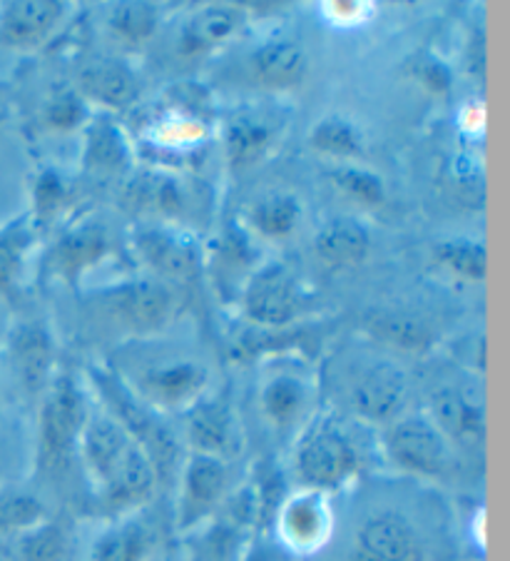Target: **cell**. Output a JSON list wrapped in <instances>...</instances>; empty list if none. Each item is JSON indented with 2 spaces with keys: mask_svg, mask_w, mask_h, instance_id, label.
<instances>
[{
  "mask_svg": "<svg viewBox=\"0 0 510 561\" xmlns=\"http://www.w3.org/2000/svg\"><path fill=\"white\" fill-rule=\"evenodd\" d=\"M361 455L357 442L334 420L309 424L294 449V472L304 490L332 494L359 474Z\"/></svg>",
  "mask_w": 510,
  "mask_h": 561,
  "instance_id": "1",
  "label": "cell"
},
{
  "mask_svg": "<svg viewBox=\"0 0 510 561\" xmlns=\"http://www.w3.org/2000/svg\"><path fill=\"white\" fill-rule=\"evenodd\" d=\"M90 377L95 379L97 392L103 394V400L111 407V417L120 422L125 432L150 457L158 482L160 479H167L170 472H175L179 459V445L175 434L158 417V412L150 410L115 373L95 369V373H90Z\"/></svg>",
  "mask_w": 510,
  "mask_h": 561,
  "instance_id": "2",
  "label": "cell"
},
{
  "mask_svg": "<svg viewBox=\"0 0 510 561\" xmlns=\"http://www.w3.org/2000/svg\"><path fill=\"white\" fill-rule=\"evenodd\" d=\"M88 402L83 389L68 375L56 377L45 389L38 420V467L58 472L76 455L80 434L88 422Z\"/></svg>",
  "mask_w": 510,
  "mask_h": 561,
  "instance_id": "3",
  "label": "cell"
},
{
  "mask_svg": "<svg viewBox=\"0 0 510 561\" xmlns=\"http://www.w3.org/2000/svg\"><path fill=\"white\" fill-rule=\"evenodd\" d=\"M389 459L408 474L436 479L451 467V442L428 414H404L386 427Z\"/></svg>",
  "mask_w": 510,
  "mask_h": 561,
  "instance_id": "4",
  "label": "cell"
},
{
  "mask_svg": "<svg viewBox=\"0 0 510 561\" xmlns=\"http://www.w3.org/2000/svg\"><path fill=\"white\" fill-rule=\"evenodd\" d=\"M304 289L281 262H269L250 277L242 293V310L259 330H285L304 310Z\"/></svg>",
  "mask_w": 510,
  "mask_h": 561,
  "instance_id": "5",
  "label": "cell"
},
{
  "mask_svg": "<svg viewBox=\"0 0 510 561\" xmlns=\"http://www.w3.org/2000/svg\"><path fill=\"white\" fill-rule=\"evenodd\" d=\"M105 310L117 328L132 334H154L167 328L175 314V300L167 285L158 279H130L105 293Z\"/></svg>",
  "mask_w": 510,
  "mask_h": 561,
  "instance_id": "6",
  "label": "cell"
},
{
  "mask_svg": "<svg viewBox=\"0 0 510 561\" xmlns=\"http://www.w3.org/2000/svg\"><path fill=\"white\" fill-rule=\"evenodd\" d=\"M207 385L205 365L195 359H170L144 369L135 394L154 412H187L207 394Z\"/></svg>",
  "mask_w": 510,
  "mask_h": 561,
  "instance_id": "7",
  "label": "cell"
},
{
  "mask_svg": "<svg viewBox=\"0 0 510 561\" xmlns=\"http://www.w3.org/2000/svg\"><path fill=\"white\" fill-rule=\"evenodd\" d=\"M334 531V512L329 494L299 490L281 502L277 512V534L289 551L299 557L314 554L329 541Z\"/></svg>",
  "mask_w": 510,
  "mask_h": 561,
  "instance_id": "8",
  "label": "cell"
},
{
  "mask_svg": "<svg viewBox=\"0 0 510 561\" xmlns=\"http://www.w3.org/2000/svg\"><path fill=\"white\" fill-rule=\"evenodd\" d=\"M349 561H426L424 539L401 512H376L357 529Z\"/></svg>",
  "mask_w": 510,
  "mask_h": 561,
  "instance_id": "9",
  "label": "cell"
},
{
  "mask_svg": "<svg viewBox=\"0 0 510 561\" xmlns=\"http://www.w3.org/2000/svg\"><path fill=\"white\" fill-rule=\"evenodd\" d=\"M230 490V467L227 459L193 455L182 467L179 500H177V527L182 531L195 529L207 517H212Z\"/></svg>",
  "mask_w": 510,
  "mask_h": 561,
  "instance_id": "10",
  "label": "cell"
},
{
  "mask_svg": "<svg viewBox=\"0 0 510 561\" xmlns=\"http://www.w3.org/2000/svg\"><path fill=\"white\" fill-rule=\"evenodd\" d=\"M351 407L361 420L391 424L404 412L408 400V379L394 362H373L353 379L349 389Z\"/></svg>",
  "mask_w": 510,
  "mask_h": 561,
  "instance_id": "11",
  "label": "cell"
},
{
  "mask_svg": "<svg viewBox=\"0 0 510 561\" xmlns=\"http://www.w3.org/2000/svg\"><path fill=\"white\" fill-rule=\"evenodd\" d=\"M135 447H138V442L111 414L88 417L83 434H80L78 451L97 492L113 482V477L120 472V467Z\"/></svg>",
  "mask_w": 510,
  "mask_h": 561,
  "instance_id": "12",
  "label": "cell"
},
{
  "mask_svg": "<svg viewBox=\"0 0 510 561\" xmlns=\"http://www.w3.org/2000/svg\"><path fill=\"white\" fill-rule=\"evenodd\" d=\"M113 252V240L105 225L100 222H80L78 228L62 232L56 245H53L48 262V273L68 285H78L90 267L103 262Z\"/></svg>",
  "mask_w": 510,
  "mask_h": 561,
  "instance_id": "13",
  "label": "cell"
},
{
  "mask_svg": "<svg viewBox=\"0 0 510 561\" xmlns=\"http://www.w3.org/2000/svg\"><path fill=\"white\" fill-rule=\"evenodd\" d=\"M66 15L60 0H13L0 5V45L28 50L40 45Z\"/></svg>",
  "mask_w": 510,
  "mask_h": 561,
  "instance_id": "14",
  "label": "cell"
},
{
  "mask_svg": "<svg viewBox=\"0 0 510 561\" xmlns=\"http://www.w3.org/2000/svg\"><path fill=\"white\" fill-rule=\"evenodd\" d=\"M8 350H11V362L18 373L21 385L28 392L38 394L50 387L53 365H56V342L43 322H18L11 340H8Z\"/></svg>",
  "mask_w": 510,
  "mask_h": 561,
  "instance_id": "15",
  "label": "cell"
},
{
  "mask_svg": "<svg viewBox=\"0 0 510 561\" xmlns=\"http://www.w3.org/2000/svg\"><path fill=\"white\" fill-rule=\"evenodd\" d=\"M135 250L144 265L167 279H193L202 270L195 240L165 228H144L135 234Z\"/></svg>",
  "mask_w": 510,
  "mask_h": 561,
  "instance_id": "16",
  "label": "cell"
},
{
  "mask_svg": "<svg viewBox=\"0 0 510 561\" xmlns=\"http://www.w3.org/2000/svg\"><path fill=\"white\" fill-rule=\"evenodd\" d=\"M187 414V439L195 455L227 459L236 447L234 412L224 397H202Z\"/></svg>",
  "mask_w": 510,
  "mask_h": 561,
  "instance_id": "17",
  "label": "cell"
},
{
  "mask_svg": "<svg viewBox=\"0 0 510 561\" xmlns=\"http://www.w3.org/2000/svg\"><path fill=\"white\" fill-rule=\"evenodd\" d=\"M252 72L264 88H299L309 72V56L299 41L287 38V35H275V38L264 41L252 53Z\"/></svg>",
  "mask_w": 510,
  "mask_h": 561,
  "instance_id": "18",
  "label": "cell"
},
{
  "mask_svg": "<svg viewBox=\"0 0 510 561\" xmlns=\"http://www.w3.org/2000/svg\"><path fill=\"white\" fill-rule=\"evenodd\" d=\"M445 439L459 442V445H480L486 439V410L478 400H473L463 389L445 387L433 394L431 414Z\"/></svg>",
  "mask_w": 510,
  "mask_h": 561,
  "instance_id": "19",
  "label": "cell"
},
{
  "mask_svg": "<svg viewBox=\"0 0 510 561\" xmlns=\"http://www.w3.org/2000/svg\"><path fill=\"white\" fill-rule=\"evenodd\" d=\"M371 252V234L367 225L353 217H334L314 234V255L326 267L349 270L359 267Z\"/></svg>",
  "mask_w": 510,
  "mask_h": 561,
  "instance_id": "20",
  "label": "cell"
},
{
  "mask_svg": "<svg viewBox=\"0 0 510 561\" xmlns=\"http://www.w3.org/2000/svg\"><path fill=\"white\" fill-rule=\"evenodd\" d=\"M78 93L88 103L120 111V107L135 103V98L140 93V80L135 76V70L120 60H97L80 70Z\"/></svg>",
  "mask_w": 510,
  "mask_h": 561,
  "instance_id": "21",
  "label": "cell"
},
{
  "mask_svg": "<svg viewBox=\"0 0 510 561\" xmlns=\"http://www.w3.org/2000/svg\"><path fill=\"white\" fill-rule=\"evenodd\" d=\"M277 125L259 113H236L224 128V150L234 168H252L269 156Z\"/></svg>",
  "mask_w": 510,
  "mask_h": 561,
  "instance_id": "22",
  "label": "cell"
},
{
  "mask_svg": "<svg viewBox=\"0 0 510 561\" xmlns=\"http://www.w3.org/2000/svg\"><path fill=\"white\" fill-rule=\"evenodd\" d=\"M242 11L234 5H209L182 25L177 48L182 56H199L230 41L242 28Z\"/></svg>",
  "mask_w": 510,
  "mask_h": 561,
  "instance_id": "23",
  "label": "cell"
},
{
  "mask_svg": "<svg viewBox=\"0 0 510 561\" xmlns=\"http://www.w3.org/2000/svg\"><path fill=\"white\" fill-rule=\"evenodd\" d=\"M130 142L111 117H90L85 125L83 165L88 173L117 175L130 165Z\"/></svg>",
  "mask_w": 510,
  "mask_h": 561,
  "instance_id": "24",
  "label": "cell"
},
{
  "mask_svg": "<svg viewBox=\"0 0 510 561\" xmlns=\"http://www.w3.org/2000/svg\"><path fill=\"white\" fill-rule=\"evenodd\" d=\"M127 203L135 210L158 215V217H177L185 210V190L177 178L170 173H142L127 185Z\"/></svg>",
  "mask_w": 510,
  "mask_h": 561,
  "instance_id": "25",
  "label": "cell"
},
{
  "mask_svg": "<svg viewBox=\"0 0 510 561\" xmlns=\"http://www.w3.org/2000/svg\"><path fill=\"white\" fill-rule=\"evenodd\" d=\"M264 417L277 430H287L302 420L309 404V387L297 375H275L259 392Z\"/></svg>",
  "mask_w": 510,
  "mask_h": 561,
  "instance_id": "26",
  "label": "cell"
},
{
  "mask_svg": "<svg viewBox=\"0 0 510 561\" xmlns=\"http://www.w3.org/2000/svg\"><path fill=\"white\" fill-rule=\"evenodd\" d=\"M309 148L322 152L326 158L336 160H353L363 152V135L359 125L339 113L324 115L322 121L314 123L309 133Z\"/></svg>",
  "mask_w": 510,
  "mask_h": 561,
  "instance_id": "27",
  "label": "cell"
},
{
  "mask_svg": "<svg viewBox=\"0 0 510 561\" xmlns=\"http://www.w3.org/2000/svg\"><path fill=\"white\" fill-rule=\"evenodd\" d=\"M152 534L142 522L127 519L100 534L93 547V561H148Z\"/></svg>",
  "mask_w": 510,
  "mask_h": 561,
  "instance_id": "28",
  "label": "cell"
},
{
  "mask_svg": "<svg viewBox=\"0 0 510 561\" xmlns=\"http://www.w3.org/2000/svg\"><path fill=\"white\" fill-rule=\"evenodd\" d=\"M367 330L389 347L404 352H424L433 342V334L421 320L401 312H371L367 317Z\"/></svg>",
  "mask_w": 510,
  "mask_h": 561,
  "instance_id": "29",
  "label": "cell"
},
{
  "mask_svg": "<svg viewBox=\"0 0 510 561\" xmlns=\"http://www.w3.org/2000/svg\"><path fill=\"white\" fill-rule=\"evenodd\" d=\"M250 222L269 240L289 238L302 222V203L289 193H271L252 205Z\"/></svg>",
  "mask_w": 510,
  "mask_h": 561,
  "instance_id": "30",
  "label": "cell"
},
{
  "mask_svg": "<svg viewBox=\"0 0 510 561\" xmlns=\"http://www.w3.org/2000/svg\"><path fill=\"white\" fill-rule=\"evenodd\" d=\"M33 245V225L28 217H18L0 230V297L15 295L18 279L23 273V262Z\"/></svg>",
  "mask_w": 510,
  "mask_h": 561,
  "instance_id": "31",
  "label": "cell"
},
{
  "mask_svg": "<svg viewBox=\"0 0 510 561\" xmlns=\"http://www.w3.org/2000/svg\"><path fill=\"white\" fill-rule=\"evenodd\" d=\"M433 257L453 275L471 283H483L488 277V248L480 240L449 238L433 245Z\"/></svg>",
  "mask_w": 510,
  "mask_h": 561,
  "instance_id": "32",
  "label": "cell"
},
{
  "mask_svg": "<svg viewBox=\"0 0 510 561\" xmlns=\"http://www.w3.org/2000/svg\"><path fill=\"white\" fill-rule=\"evenodd\" d=\"M107 23H111V31L117 41L127 45H140L150 41L154 31H158L160 13L152 3H142V0H135V3H115Z\"/></svg>",
  "mask_w": 510,
  "mask_h": 561,
  "instance_id": "33",
  "label": "cell"
},
{
  "mask_svg": "<svg viewBox=\"0 0 510 561\" xmlns=\"http://www.w3.org/2000/svg\"><path fill=\"white\" fill-rule=\"evenodd\" d=\"M329 178H332L334 187L353 203L379 207L381 203L386 201L384 180L373 173V170L357 168V165H339V168L332 170Z\"/></svg>",
  "mask_w": 510,
  "mask_h": 561,
  "instance_id": "34",
  "label": "cell"
},
{
  "mask_svg": "<svg viewBox=\"0 0 510 561\" xmlns=\"http://www.w3.org/2000/svg\"><path fill=\"white\" fill-rule=\"evenodd\" d=\"M18 539V557L21 561H60L66 557V534L56 522H40L33 529L23 531Z\"/></svg>",
  "mask_w": 510,
  "mask_h": 561,
  "instance_id": "35",
  "label": "cell"
},
{
  "mask_svg": "<svg viewBox=\"0 0 510 561\" xmlns=\"http://www.w3.org/2000/svg\"><path fill=\"white\" fill-rule=\"evenodd\" d=\"M43 117L50 130L72 133L88 125L93 115H90L88 101L78 93V90H60V93L53 95V101L45 105Z\"/></svg>",
  "mask_w": 510,
  "mask_h": 561,
  "instance_id": "36",
  "label": "cell"
},
{
  "mask_svg": "<svg viewBox=\"0 0 510 561\" xmlns=\"http://www.w3.org/2000/svg\"><path fill=\"white\" fill-rule=\"evenodd\" d=\"M45 522L43 504L31 494H5L0 496V534L21 537L35 524Z\"/></svg>",
  "mask_w": 510,
  "mask_h": 561,
  "instance_id": "37",
  "label": "cell"
},
{
  "mask_svg": "<svg viewBox=\"0 0 510 561\" xmlns=\"http://www.w3.org/2000/svg\"><path fill=\"white\" fill-rule=\"evenodd\" d=\"M68 201L66 180L56 170H43L33 185V228L50 220Z\"/></svg>",
  "mask_w": 510,
  "mask_h": 561,
  "instance_id": "38",
  "label": "cell"
},
{
  "mask_svg": "<svg viewBox=\"0 0 510 561\" xmlns=\"http://www.w3.org/2000/svg\"><path fill=\"white\" fill-rule=\"evenodd\" d=\"M412 76L428 90V93H433V95H445L453 83L451 68L436 56L418 58L412 68Z\"/></svg>",
  "mask_w": 510,
  "mask_h": 561,
  "instance_id": "39",
  "label": "cell"
},
{
  "mask_svg": "<svg viewBox=\"0 0 510 561\" xmlns=\"http://www.w3.org/2000/svg\"><path fill=\"white\" fill-rule=\"evenodd\" d=\"M324 11L334 23L357 25L361 21H367L369 3H357V0H334V3H324Z\"/></svg>",
  "mask_w": 510,
  "mask_h": 561,
  "instance_id": "40",
  "label": "cell"
}]
</instances>
